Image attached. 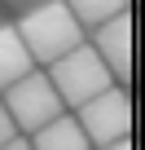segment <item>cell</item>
Returning <instances> with one entry per match:
<instances>
[{"instance_id":"6da1fadb","label":"cell","mask_w":145,"mask_h":150,"mask_svg":"<svg viewBox=\"0 0 145 150\" xmlns=\"http://www.w3.org/2000/svg\"><path fill=\"white\" fill-rule=\"evenodd\" d=\"M13 31H18V40L27 44V53H31V62L44 71V66H53L57 57H66L70 49H79L88 35H84V27L70 18V9L62 5V0H40L35 9H27V13H18L13 18Z\"/></svg>"},{"instance_id":"7a4b0ae2","label":"cell","mask_w":145,"mask_h":150,"mask_svg":"<svg viewBox=\"0 0 145 150\" xmlns=\"http://www.w3.org/2000/svg\"><path fill=\"white\" fill-rule=\"evenodd\" d=\"M44 75H48V84H53V93H57V102H62L66 110H79V106H88L92 97H101L106 88H114L106 62L88 49V40H84L79 49H70L66 57H57L53 66H44Z\"/></svg>"},{"instance_id":"3957f363","label":"cell","mask_w":145,"mask_h":150,"mask_svg":"<svg viewBox=\"0 0 145 150\" xmlns=\"http://www.w3.org/2000/svg\"><path fill=\"white\" fill-rule=\"evenodd\" d=\"M0 106H5V115L13 119V132H18V137H31V132H40L44 124H53L57 115H66V106L57 102L48 75H44L40 66L0 93Z\"/></svg>"},{"instance_id":"277c9868","label":"cell","mask_w":145,"mask_h":150,"mask_svg":"<svg viewBox=\"0 0 145 150\" xmlns=\"http://www.w3.org/2000/svg\"><path fill=\"white\" fill-rule=\"evenodd\" d=\"M70 115H75V124L84 128V137H88L92 150L132 137V97H127V88H119V84L106 88L101 97H92L88 106L70 110Z\"/></svg>"},{"instance_id":"5b68a950","label":"cell","mask_w":145,"mask_h":150,"mask_svg":"<svg viewBox=\"0 0 145 150\" xmlns=\"http://www.w3.org/2000/svg\"><path fill=\"white\" fill-rule=\"evenodd\" d=\"M88 49L106 62L110 80L119 88H127V75H132V13H119V18L101 22L97 31H88Z\"/></svg>"},{"instance_id":"8992f818","label":"cell","mask_w":145,"mask_h":150,"mask_svg":"<svg viewBox=\"0 0 145 150\" xmlns=\"http://www.w3.org/2000/svg\"><path fill=\"white\" fill-rule=\"evenodd\" d=\"M31 71H35V62H31L27 44L18 40L13 22L5 18V22H0V93H5L9 84H18L22 75H31Z\"/></svg>"},{"instance_id":"52a82bcc","label":"cell","mask_w":145,"mask_h":150,"mask_svg":"<svg viewBox=\"0 0 145 150\" xmlns=\"http://www.w3.org/2000/svg\"><path fill=\"white\" fill-rule=\"evenodd\" d=\"M31 141V150H92L88 146V137H84V128L75 124V115H57L53 124H44L40 132H31L27 137Z\"/></svg>"},{"instance_id":"ba28073f","label":"cell","mask_w":145,"mask_h":150,"mask_svg":"<svg viewBox=\"0 0 145 150\" xmlns=\"http://www.w3.org/2000/svg\"><path fill=\"white\" fill-rule=\"evenodd\" d=\"M62 5L70 9V18H75V22L84 27V35H88V31H97L101 22H110V18L127 13L132 0H62Z\"/></svg>"},{"instance_id":"9c48e42d","label":"cell","mask_w":145,"mask_h":150,"mask_svg":"<svg viewBox=\"0 0 145 150\" xmlns=\"http://www.w3.org/2000/svg\"><path fill=\"white\" fill-rule=\"evenodd\" d=\"M13 137H18V132H13V119L5 115V106H0V146H9Z\"/></svg>"},{"instance_id":"30bf717a","label":"cell","mask_w":145,"mask_h":150,"mask_svg":"<svg viewBox=\"0 0 145 150\" xmlns=\"http://www.w3.org/2000/svg\"><path fill=\"white\" fill-rule=\"evenodd\" d=\"M35 5H40V0H0V9H13V13H27Z\"/></svg>"},{"instance_id":"8fae6325","label":"cell","mask_w":145,"mask_h":150,"mask_svg":"<svg viewBox=\"0 0 145 150\" xmlns=\"http://www.w3.org/2000/svg\"><path fill=\"white\" fill-rule=\"evenodd\" d=\"M0 150H31V141H27V137H13L9 146H0Z\"/></svg>"},{"instance_id":"7c38bea8","label":"cell","mask_w":145,"mask_h":150,"mask_svg":"<svg viewBox=\"0 0 145 150\" xmlns=\"http://www.w3.org/2000/svg\"><path fill=\"white\" fill-rule=\"evenodd\" d=\"M101 150H132V137H123V141H110V146H101Z\"/></svg>"},{"instance_id":"4fadbf2b","label":"cell","mask_w":145,"mask_h":150,"mask_svg":"<svg viewBox=\"0 0 145 150\" xmlns=\"http://www.w3.org/2000/svg\"><path fill=\"white\" fill-rule=\"evenodd\" d=\"M0 22H5V9H0Z\"/></svg>"}]
</instances>
